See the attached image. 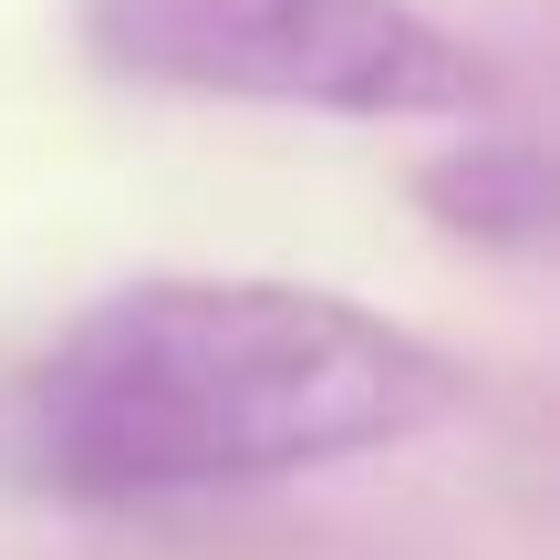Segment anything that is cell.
Masks as SVG:
<instances>
[{
	"instance_id": "3957f363",
	"label": "cell",
	"mask_w": 560,
	"mask_h": 560,
	"mask_svg": "<svg viewBox=\"0 0 560 560\" xmlns=\"http://www.w3.org/2000/svg\"><path fill=\"white\" fill-rule=\"evenodd\" d=\"M425 208H436L457 240H478V249L540 260V240H550V166H540V145H520V136L467 145V156L425 166Z\"/></svg>"
},
{
	"instance_id": "7a4b0ae2",
	"label": "cell",
	"mask_w": 560,
	"mask_h": 560,
	"mask_svg": "<svg viewBox=\"0 0 560 560\" xmlns=\"http://www.w3.org/2000/svg\"><path fill=\"white\" fill-rule=\"evenodd\" d=\"M83 42L156 94L301 115H478V52L416 0H83Z\"/></svg>"
},
{
	"instance_id": "6da1fadb",
	"label": "cell",
	"mask_w": 560,
	"mask_h": 560,
	"mask_svg": "<svg viewBox=\"0 0 560 560\" xmlns=\"http://www.w3.org/2000/svg\"><path fill=\"white\" fill-rule=\"evenodd\" d=\"M446 405V353L363 301L291 280H136L21 374V436L83 499H177L374 457Z\"/></svg>"
}]
</instances>
